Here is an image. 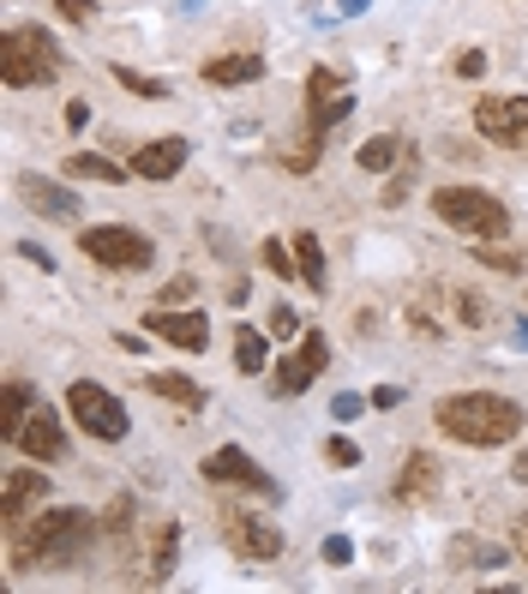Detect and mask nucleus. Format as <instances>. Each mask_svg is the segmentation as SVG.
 Here are the masks:
<instances>
[{"mask_svg":"<svg viewBox=\"0 0 528 594\" xmlns=\"http://www.w3.org/2000/svg\"><path fill=\"white\" fill-rule=\"evenodd\" d=\"M12 546H7V558H12V571H42V564H72L91 546V534H97V516L91 511H42L31 516V523H12Z\"/></svg>","mask_w":528,"mask_h":594,"instance_id":"obj_1","label":"nucleus"},{"mask_svg":"<svg viewBox=\"0 0 528 594\" xmlns=\"http://www.w3.org/2000/svg\"><path fill=\"white\" fill-rule=\"evenodd\" d=\"M438 433L457 439V444H475V451H493V444H510L522 433V403L510 396H493V391H457L433 409Z\"/></svg>","mask_w":528,"mask_h":594,"instance_id":"obj_2","label":"nucleus"},{"mask_svg":"<svg viewBox=\"0 0 528 594\" xmlns=\"http://www.w3.org/2000/svg\"><path fill=\"white\" fill-rule=\"evenodd\" d=\"M433 211L450 222L457 234H475V241H505L510 234V211L480 187H438L433 192Z\"/></svg>","mask_w":528,"mask_h":594,"instance_id":"obj_3","label":"nucleus"},{"mask_svg":"<svg viewBox=\"0 0 528 594\" xmlns=\"http://www.w3.org/2000/svg\"><path fill=\"white\" fill-rule=\"evenodd\" d=\"M54 72H61V54H54V42L42 31H7V42H0V84L7 91H31V84H49Z\"/></svg>","mask_w":528,"mask_h":594,"instance_id":"obj_4","label":"nucleus"},{"mask_svg":"<svg viewBox=\"0 0 528 594\" xmlns=\"http://www.w3.org/2000/svg\"><path fill=\"white\" fill-rule=\"evenodd\" d=\"M79 252L91 264H102V271H144L156 246L139 229H126V222H97V229L79 234Z\"/></svg>","mask_w":528,"mask_h":594,"instance_id":"obj_5","label":"nucleus"},{"mask_svg":"<svg viewBox=\"0 0 528 594\" xmlns=\"http://www.w3.org/2000/svg\"><path fill=\"white\" fill-rule=\"evenodd\" d=\"M67 409H72V421H79L91 439H102V444L126 439V426H132V421H126V409L114 403L102 384H72V391H67Z\"/></svg>","mask_w":528,"mask_h":594,"instance_id":"obj_6","label":"nucleus"},{"mask_svg":"<svg viewBox=\"0 0 528 594\" xmlns=\"http://www.w3.org/2000/svg\"><path fill=\"white\" fill-rule=\"evenodd\" d=\"M325 361H331V343H325V331H301V354H288V361H276V379H271V391H276V396H301L306 384H313L318 373H325Z\"/></svg>","mask_w":528,"mask_h":594,"instance_id":"obj_7","label":"nucleus"},{"mask_svg":"<svg viewBox=\"0 0 528 594\" xmlns=\"http://www.w3.org/2000/svg\"><path fill=\"white\" fill-rule=\"evenodd\" d=\"M475 127L493 144H528V97H480Z\"/></svg>","mask_w":528,"mask_h":594,"instance_id":"obj_8","label":"nucleus"},{"mask_svg":"<svg viewBox=\"0 0 528 594\" xmlns=\"http://www.w3.org/2000/svg\"><path fill=\"white\" fill-rule=\"evenodd\" d=\"M204 481L246 486V493H258V499H276V481H271V474H264L246 451H234V444H229V451H211V456H204Z\"/></svg>","mask_w":528,"mask_h":594,"instance_id":"obj_9","label":"nucleus"},{"mask_svg":"<svg viewBox=\"0 0 528 594\" xmlns=\"http://www.w3.org/2000/svg\"><path fill=\"white\" fill-rule=\"evenodd\" d=\"M223 541L234 546V553H241V558H283V528H276V523H258V516H241V511H234V516H223Z\"/></svg>","mask_w":528,"mask_h":594,"instance_id":"obj_10","label":"nucleus"},{"mask_svg":"<svg viewBox=\"0 0 528 594\" xmlns=\"http://www.w3.org/2000/svg\"><path fill=\"white\" fill-rule=\"evenodd\" d=\"M144 331H156L169 349H186V354H199L204 343H211V324H204V313H174V306H156V313L144 319Z\"/></svg>","mask_w":528,"mask_h":594,"instance_id":"obj_11","label":"nucleus"},{"mask_svg":"<svg viewBox=\"0 0 528 594\" xmlns=\"http://www.w3.org/2000/svg\"><path fill=\"white\" fill-rule=\"evenodd\" d=\"M19 451L31 456V463H54V456L67 451V433H61V421H54L49 403L31 409V421H24V433H19Z\"/></svg>","mask_w":528,"mask_h":594,"instance_id":"obj_12","label":"nucleus"},{"mask_svg":"<svg viewBox=\"0 0 528 594\" xmlns=\"http://www.w3.org/2000/svg\"><path fill=\"white\" fill-rule=\"evenodd\" d=\"M49 493V474H31V469H7V481H0V523H24V511Z\"/></svg>","mask_w":528,"mask_h":594,"instance_id":"obj_13","label":"nucleus"},{"mask_svg":"<svg viewBox=\"0 0 528 594\" xmlns=\"http://www.w3.org/2000/svg\"><path fill=\"white\" fill-rule=\"evenodd\" d=\"M181 162H186V139H151V144H139V157H132V174L169 181V174H181Z\"/></svg>","mask_w":528,"mask_h":594,"instance_id":"obj_14","label":"nucleus"},{"mask_svg":"<svg viewBox=\"0 0 528 594\" xmlns=\"http://www.w3.org/2000/svg\"><path fill=\"white\" fill-rule=\"evenodd\" d=\"M433 493H438V463H433L427 451H415V456L403 463V481H396V499H403V504H420V499H433Z\"/></svg>","mask_w":528,"mask_h":594,"instance_id":"obj_15","label":"nucleus"},{"mask_svg":"<svg viewBox=\"0 0 528 594\" xmlns=\"http://www.w3.org/2000/svg\"><path fill=\"white\" fill-rule=\"evenodd\" d=\"M31 409H37L31 384H19V379H12V384H7V396H0V444H19L24 421H31Z\"/></svg>","mask_w":528,"mask_h":594,"instance_id":"obj_16","label":"nucleus"},{"mask_svg":"<svg viewBox=\"0 0 528 594\" xmlns=\"http://www.w3.org/2000/svg\"><path fill=\"white\" fill-rule=\"evenodd\" d=\"M174 558H181V528L163 523V528H156V546H151V564H144V583H169Z\"/></svg>","mask_w":528,"mask_h":594,"instance_id":"obj_17","label":"nucleus"},{"mask_svg":"<svg viewBox=\"0 0 528 594\" xmlns=\"http://www.w3.org/2000/svg\"><path fill=\"white\" fill-rule=\"evenodd\" d=\"M295 259H301V282L306 289H331V271H325V246H318L313 229L295 234Z\"/></svg>","mask_w":528,"mask_h":594,"instance_id":"obj_18","label":"nucleus"},{"mask_svg":"<svg viewBox=\"0 0 528 594\" xmlns=\"http://www.w3.org/2000/svg\"><path fill=\"white\" fill-rule=\"evenodd\" d=\"M258 72H264L258 54H223V61L204 67V79H211V84H253Z\"/></svg>","mask_w":528,"mask_h":594,"instance_id":"obj_19","label":"nucleus"},{"mask_svg":"<svg viewBox=\"0 0 528 594\" xmlns=\"http://www.w3.org/2000/svg\"><path fill=\"white\" fill-rule=\"evenodd\" d=\"M67 174H72V181H102V187H121L126 181V169H114L109 157H91V151L67 157Z\"/></svg>","mask_w":528,"mask_h":594,"instance_id":"obj_20","label":"nucleus"},{"mask_svg":"<svg viewBox=\"0 0 528 594\" xmlns=\"http://www.w3.org/2000/svg\"><path fill=\"white\" fill-rule=\"evenodd\" d=\"M19 187H24V199H31L42 217H79V199H72V192H54L49 181H19Z\"/></svg>","mask_w":528,"mask_h":594,"instance_id":"obj_21","label":"nucleus"},{"mask_svg":"<svg viewBox=\"0 0 528 594\" xmlns=\"http://www.w3.org/2000/svg\"><path fill=\"white\" fill-rule=\"evenodd\" d=\"M151 391H156V396H169V403H186V409H199V403H204V391H199L193 379H181V373H156V379H151Z\"/></svg>","mask_w":528,"mask_h":594,"instance_id":"obj_22","label":"nucleus"},{"mask_svg":"<svg viewBox=\"0 0 528 594\" xmlns=\"http://www.w3.org/2000/svg\"><path fill=\"white\" fill-rule=\"evenodd\" d=\"M234 361H241L246 373H264V336L241 324V331H234Z\"/></svg>","mask_w":528,"mask_h":594,"instance_id":"obj_23","label":"nucleus"},{"mask_svg":"<svg viewBox=\"0 0 528 594\" xmlns=\"http://www.w3.org/2000/svg\"><path fill=\"white\" fill-rule=\"evenodd\" d=\"M264 264H271V271L283 276V282H295V276H301V259H295V252H288L283 241H264Z\"/></svg>","mask_w":528,"mask_h":594,"instance_id":"obj_24","label":"nucleus"},{"mask_svg":"<svg viewBox=\"0 0 528 594\" xmlns=\"http://www.w3.org/2000/svg\"><path fill=\"white\" fill-rule=\"evenodd\" d=\"M390 162H396V139H373V144H361V169H366V174L390 169Z\"/></svg>","mask_w":528,"mask_h":594,"instance_id":"obj_25","label":"nucleus"},{"mask_svg":"<svg viewBox=\"0 0 528 594\" xmlns=\"http://www.w3.org/2000/svg\"><path fill=\"white\" fill-rule=\"evenodd\" d=\"M114 79H121V84H126V91L151 97V102H156V97H169V84H163V79H139V72H132V67H114Z\"/></svg>","mask_w":528,"mask_h":594,"instance_id":"obj_26","label":"nucleus"},{"mask_svg":"<svg viewBox=\"0 0 528 594\" xmlns=\"http://www.w3.org/2000/svg\"><path fill=\"white\" fill-rule=\"evenodd\" d=\"M295 331H301L295 306H283V301H276V306H271V336H276V343H288V336H295Z\"/></svg>","mask_w":528,"mask_h":594,"instance_id":"obj_27","label":"nucleus"},{"mask_svg":"<svg viewBox=\"0 0 528 594\" xmlns=\"http://www.w3.org/2000/svg\"><path fill=\"white\" fill-rule=\"evenodd\" d=\"M450 558H457V564H468V558H475V564H498L505 553H498V546H487V541H475V546L457 541V553H450Z\"/></svg>","mask_w":528,"mask_h":594,"instance_id":"obj_28","label":"nucleus"},{"mask_svg":"<svg viewBox=\"0 0 528 594\" xmlns=\"http://www.w3.org/2000/svg\"><path fill=\"white\" fill-rule=\"evenodd\" d=\"M61 19L67 24H91L97 19V0H61Z\"/></svg>","mask_w":528,"mask_h":594,"instance_id":"obj_29","label":"nucleus"},{"mask_svg":"<svg viewBox=\"0 0 528 594\" xmlns=\"http://www.w3.org/2000/svg\"><path fill=\"white\" fill-rule=\"evenodd\" d=\"M325 456H331L336 469H355V463H361V451H355L348 439H331V444H325Z\"/></svg>","mask_w":528,"mask_h":594,"instance_id":"obj_30","label":"nucleus"},{"mask_svg":"<svg viewBox=\"0 0 528 594\" xmlns=\"http://www.w3.org/2000/svg\"><path fill=\"white\" fill-rule=\"evenodd\" d=\"M193 289H199V282L174 276V282H169V289H163V306H181V301H193Z\"/></svg>","mask_w":528,"mask_h":594,"instance_id":"obj_31","label":"nucleus"},{"mask_svg":"<svg viewBox=\"0 0 528 594\" xmlns=\"http://www.w3.org/2000/svg\"><path fill=\"white\" fill-rule=\"evenodd\" d=\"M457 72H463V79H480V72H487V54H480V49L457 54Z\"/></svg>","mask_w":528,"mask_h":594,"instance_id":"obj_32","label":"nucleus"},{"mask_svg":"<svg viewBox=\"0 0 528 594\" xmlns=\"http://www.w3.org/2000/svg\"><path fill=\"white\" fill-rule=\"evenodd\" d=\"M480 259L498 264V271H522V259H517V252H480Z\"/></svg>","mask_w":528,"mask_h":594,"instance_id":"obj_33","label":"nucleus"},{"mask_svg":"<svg viewBox=\"0 0 528 594\" xmlns=\"http://www.w3.org/2000/svg\"><path fill=\"white\" fill-rule=\"evenodd\" d=\"M348 553H355L348 541H325V558H331V564H348Z\"/></svg>","mask_w":528,"mask_h":594,"instance_id":"obj_34","label":"nucleus"},{"mask_svg":"<svg viewBox=\"0 0 528 594\" xmlns=\"http://www.w3.org/2000/svg\"><path fill=\"white\" fill-rule=\"evenodd\" d=\"M510 541H517V553H522V564H528V516H517V534H510Z\"/></svg>","mask_w":528,"mask_h":594,"instance_id":"obj_35","label":"nucleus"},{"mask_svg":"<svg viewBox=\"0 0 528 594\" xmlns=\"http://www.w3.org/2000/svg\"><path fill=\"white\" fill-rule=\"evenodd\" d=\"M510 474H517V481H528V456H517V469H510Z\"/></svg>","mask_w":528,"mask_h":594,"instance_id":"obj_36","label":"nucleus"}]
</instances>
